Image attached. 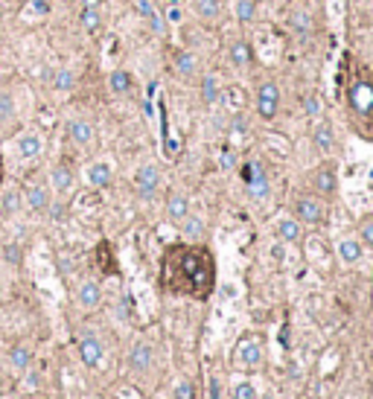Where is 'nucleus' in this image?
<instances>
[{"instance_id": "obj_6", "label": "nucleus", "mask_w": 373, "mask_h": 399, "mask_svg": "<svg viewBox=\"0 0 373 399\" xmlns=\"http://www.w3.org/2000/svg\"><path fill=\"white\" fill-rule=\"evenodd\" d=\"M161 183H164V172H161L158 164L146 161V164L137 166V172H135V193H137V198H140L143 204H149V201L158 198Z\"/></svg>"}, {"instance_id": "obj_46", "label": "nucleus", "mask_w": 373, "mask_h": 399, "mask_svg": "<svg viewBox=\"0 0 373 399\" xmlns=\"http://www.w3.org/2000/svg\"><path fill=\"white\" fill-rule=\"evenodd\" d=\"M207 399H225V390H222V382H219V379H210V385H207Z\"/></svg>"}, {"instance_id": "obj_14", "label": "nucleus", "mask_w": 373, "mask_h": 399, "mask_svg": "<svg viewBox=\"0 0 373 399\" xmlns=\"http://www.w3.org/2000/svg\"><path fill=\"white\" fill-rule=\"evenodd\" d=\"M196 90H199V102L204 108H216V105L225 100V82H222V76L216 73V70H201Z\"/></svg>"}, {"instance_id": "obj_4", "label": "nucleus", "mask_w": 373, "mask_h": 399, "mask_svg": "<svg viewBox=\"0 0 373 399\" xmlns=\"http://www.w3.org/2000/svg\"><path fill=\"white\" fill-rule=\"evenodd\" d=\"M292 216L303 228H321L327 222V204L315 193H298L292 198Z\"/></svg>"}, {"instance_id": "obj_19", "label": "nucleus", "mask_w": 373, "mask_h": 399, "mask_svg": "<svg viewBox=\"0 0 373 399\" xmlns=\"http://www.w3.org/2000/svg\"><path fill=\"white\" fill-rule=\"evenodd\" d=\"M108 90L117 100H135L137 97V76L132 68H114L108 73Z\"/></svg>"}, {"instance_id": "obj_2", "label": "nucleus", "mask_w": 373, "mask_h": 399, "mask_svg": "<svg viewBox=\"0 0 373 399\" xmlns=\"http://www.w3.org/2000/svg\"><path fill=\"white\" fill-rule=\"evenodd\" d=\"M345 111L356 137L373 140V68H353L345 85Z\"/></svg>"}, {"instance_id": "obj_44", "label": "nucleus", "mask_w": 373, "mask_h": 399, "mask_svg": "<svg viewBox=\"0 0 373 399\" xmlns=\"http://www.w3.org/2000/svg\"><path fill=\"white\" fill-rule=\"evenodd\" d=\"M44 216H50L53 222H61L68 216V204H65V198H53V204H50V210L44 213Z\"/></svg>"}, {"instance_id": "obj_7", "label": "nucleus", "mask_w": 373, "mask_h": 399, "mask_svg": "<svg viewBox=\"0 0 373 399\" xmlns=\"http://www.w3.org/2000/svg\"><path fill=\"white\" fill-rule=\"evenodd\" d=\"M76 350H79V358L88 371H100L103 361H105V344L103 339L93 329H79L76 332Z\"/></svg>"}, {"instance_id": "obj_1", "label": "nucleus", "mask_w": 373, "mask_h": 399, "mask_svg": "<svg viewBox=\"0 0 373 399\" xmlns=\"http://www.w3.org/2000/svg\"><path fill=\"white\" fill-rule=\"evenodd\" d=\"M161 289L175 297L207 300L216 292V257L201 242H175L161 257Z\"/></svg>"}, {"instance_id": "obj_30", "label": "nucleus", "mask_w": 373, "mask_h": 399, "mask_svg": "<svg viewBox=\"0 0 373 399\" xmlns=\"http://www.w3.org/2000/svg\"><path fill=\"white\" fill-rule=\"evenodd\" d=\"M228 12H231V18H233L236 23L248 26V23L257 21L260 4H257V0H231V4H228Z\"/></svg>"}, {"instance_id": "obj_52", "label": "nucleus", "mask_w": 373, "mask_h": 399, "mask_svg": "<svg viewBox=\"0 0 373 399\" xmlns=\"http://www.w3.org/2000/svg\"><path fill=\"white\" fill-rule=\"evenodd\" d=\"M4 4H21V0H4Z\"/></svg>"}, {"instance_id": "obj_31", "label": "nucleus", "mask_w": 373, "mask_h": 399, "mask_svg": "<svg viewBox=\"0 0 373 399\" xmlns=\"http://www.w3.org/2000/svg\"><path fill=\"white\" fill-rule=\"evenodd\" d=\"M15 122H18V97L12 90L0 87V132L15 126Z\"/></svg>"}, {"instance_id": "obj_24", "label": "nucleus", "mask_w": 373, "mask_h": 399, "mask_svg": "<svg viewBox=\"0 0 373 399\" xmlns=\"http://www.w3.org/2000/svg\"><path fill=\"white\" fill-rule=\"evenodd\" d=\"M274 236L283 245H300L306 236V228L292 216V213H283V216L274 219Z\"/></svg>"}, {"instance_id": "obj_16", "label": "nucleus", "mask_w": 373, "mask_h": 399, "mask_svg": "<svg viewBox=\"0 0 373 399\" xmlns=\"http://www.w3.org/2000/svg\"><path fill=\"white\" fill-rule=\"evenodd\" d=\"M103 297H105L103 283H100V280H93V277H85V280H79V283L73 286V303L79 306L82 312L100 309V306H103Z\"/></svg>"}, {"instance_id": "obj_21", "label": "nucleus", "mask_w": 373, "mask_h": 399, "mask_svg": "<svg viewBox=\"0 0 373 399\" xmlns=\"http://www.w3.org/2000/svg\"><path fill=\"white\" fill-rule=\"evenodd\" d=\"M286 26H289V33L300 41H309L315 33V15L309 12L306 6H289L286 12Z\"/></svg>"}, {"instance_id": "obj_8", "label": "nucleus", "mask_w": 373, "mask_h": 399, "mask_svg": "<svg viewBox=\"0 0 373 399\" xmlns=\"http://www.w3.org/2000/svg\"><path fill=\"white\" fill-rule=\"evenodd\" d=\"M169 70L184 82H193L201 73V55L190 47H172L169 50Z\"/></svg>"}, {"instance_id": "obj_37", "label": "nucleus", "mask_w": 373, "mask_h": 399, "mask_svg": "<svg viewBox=\"0 0 373 399\" xmlns=\"http://www.w3.org/2000/svg\"><path fill=\"white\" fill-rule=\"evenodd\" d=\"M184 12L186 9H184L181 0H164V4H161V15H164V21H167L169 29L184 23Z\"/></svg>"}, {"instance_id": "obj_22", "label": "nucleus", "mask_w": 373, "mask_h": 399, "mask_svg": "<svg viewBox=\"0 0 373 399\" xmlns=\"http://www.w3.org/2000/svg\"><path fill=\"white\" fill-rule=\"evenodd\" d=\"M154 358H158V353H154V344L152 341H135L132 350H129L126 364H129V371L135 376H146L152 367H154Z\"/></svg>"}, {"instance_id": "obj_33", "label": "nucleus", "mask_w": 373, "mask_h": 399, "mask_svg": "<svg viewBox=\"0 0 373 399\" xmlns=\"http://www.w3.org/2000/svg\"><path fill=\"white\" fill-rule=\"evenodd\" d=\"M181 236H184V242H204V236H207L204 216H199V213H190V216L181 222Z\"/></svg>"}, {"instance_id": "obj_28", "label": "nucleus", "mask_w": 373, "mask_h": 399, "mask_svg": "<svg viewBox=\"0 0 373 399\" xmlns=\"http://www.w3.org/2000/svg\"><path fill=\"white\" fill-rule=\"evenodd\" d=\"M190 12L201 23H219L225 12V0H190Z\"/></svg>"}, {"instance_id": "obj_39", "label": "nucleus", "mask_w": 373, "mask_h": 399, "mask_svg": "<svg viewBox=\"0 0 373 399\" xmlns=\"http://www.w3.org/2000/svg\"><path fill=\"white\" fill-rule=\"evenodd\" d=\"M0 260H4L9 268H21L23 265V248H21V242L0 245Z\"/></svg>"}, {"instance_id": "obj_35", "label": "nucleus", "mask_w": 373, "mask_h": 399, "mask_svg": "<svg viewBox=\"0 0 373 399\" xmlns=\"http://www.w3.org/2000/svg\"><path fill=\"white\" fill-rule=\"evenodd\" d=\"M225 132L236 140V143H242V140H248L251 137V119H248L242 111H236V114H231L228 117V126H225Z\"/></svg>"}, {"instance_id": "obj_34", "label": "nucleus", "mask_w": 373, "mask_h": 399, "mask_svg": "<svg viewBox=\"0 0 373 399\" xmlns=\"http://www.w3.org/2000/svg\"><path fill=\"white\" fill-rule=\"evenodd\" d=\"M6 361H9V367L15 373H26L29 367H33L36 356H33V350H29L26 344H12L9 353H6Z\"/></svg>"}, {"instance_id": "obj_41", "label": "nucleus", "mask_w": 373, "mask_h": 399, "mask_svg": "<svg viewBox=\"0 0 373 399\" xmlns=\"http://www.w3.org/2000/svg\"><path fill=\"white\" fill-rule=\"evenodd\" d=\"M359 239H362V245L367 251H373V216H364L362 222H359V233H356Z\"/></svg>"}, {"instance_id": "obj_40", "label": "nucleus", "mask_w": 373, "mask_h": 399, "mask_svg": "<svg viewBox=\"0 0 373 399\" xmlns=\"http://www.w3.org/2000/svg\"><path fill=\"white\" fill-rule=\"evenodd\" d=\"M231 399H257V385L254 382H236L231 388Z\"/></svg>"}, {"instance_id": "obj_18", "label": "nucleus", "mask_w": 373, "mask_h": 399, "mask_svg": "<svg viewBox=\"0 0 373 399\" xmlns=\"http://www.w3.org/2000/svg\"><path fill=\"white\" fill-rule=\"evenodd\" d=\"M135 15L140 18V23L149 29L154 38H164L167 36L169 26H167V21L161 15V6L154 4V0H135Z\"/></svg>"}, {"instance_id": "obj_12", "label": "nucleus", "mask_w": 373, "mask_h": 399, "mask_svg": "<svg viewBox=\"0 0 373 399\" xmlns=\"http://www.w3.org/2000/svg\"><path fill=\"white\" fill-rule=\"evenodd\" d=\"M309 187H312V193L321 196V198H332L338 193V166L332 161L318 164L312 172H309Z\"/></svg>"}, {"instance_id": "obj_13", "label": "nucleus", "mask_w": 373, "mask_h": 399, "mask_svg": "<svg viewBox=\"0 0 373 399\" xmlns=\"http://www.w3.org/2000/svg\"><path fill=\"white\" fill-rule=\"evenodd\" d=\"M309 143H312V149L318 151V155H332L335 151V126L327 119V117H318V119H309Z\"/></svg>"}, {"instance_id": "obj_25", "label": "nucleus", "mask_w": 373, "mask_h": 399, "mask_svg": "<svg viewBox=\"0 0 373 399\" xmlns=\"http://www.w3.org/2000/svg\"><path fill=\"white\" fill-rule=\"evenodd\" d=\"M111 181H114V164L111 161L100 158V161H90L85 166V183H88V187L105 190V187H111Z\"/></svg>"}, {"instance_id": "obj_47", "label": "nucleus", "mask_w": 373, "mask_h": 399, "mask_svg": "<svg viewBox=\"0 0 373 399\" xmlns=\"http://www.w3.org/2000/svg\"><path fill=\"white\" fill-rule=\"evenodd\" d=\"M129 312H132V300H129V294H122L120 297V318L129 321Z\"/></svg>"}, {"instance_id": "obj_3", "label": "nucleus", "mask_w": 373, "mask_h": 399, "mask_svg": "<svg viewBox=\"0 0 373 399\" xmlns=\"http://www.w3.org/2000/svg\"><path fill=\"white\" fill-rule=\"evenodd\" d=\"M239 178H242V187H245V196L263 204L271 198V175L268 169L263 166L260 158H248V161H239Z\"/></svg>"}, {"instance_id": "obj_11", "label": "nucleus", "mask_w": 373, "mask_h": 399, "mask_svg": "<svg viewBox=\"0 0 373 399\" xmlns=\"http://www.w3.org/2000/svg\"><path fill=\"white\" fill-rule=\"evenodd\" d=\"M21 190H23V210H29L33 216H44V213L50 210V204H53V198H56L47 178L44 181H29L26 187H21Z\"/></svg>"}, {"instance_id": "obj_53", "label": "nucleus", "mask_w": 373, "mask_h": 399, "mask_svg": "<svg viewBox=\"0 0 373 399\" xmlns=\"http://www.w3.org/2000/svg\"><path fill=\"white\" fill-rule=\"evenodd\" d=\"M33 399H36V396H33Z\"/></svg>"}, {"instance_id": "obj_20", "label": "nucleus", "mask_w": 373, "mask_h": 399, "mask_svg": "<svg viewBox=\"0 0 373 399\" xmlns=\"http://www.w3.org/2000/svg\"><path fill=\"white\" fill-rule=\"evenodd\" d=\"M44 134L38 129H23L15 134V151L21 161H38L44 155Z\"/></svg>"}, {"instance_id": "obj_23", "label": "nucleus", "mask_w": 373, "mask_h": 399, "mask_svg": "<svg viewBox=\"0 0 373 399\" xmlns=\"http://www.w3.org/2000/svg\"><path fill=\"white\" fill-rule=\"evenodd\" d=\"M23 213V190L15 183L0 187V222H12Z\"/></svg>"}, {"instance_id": "obj_10", "label": "nucleus", "mask_w": 373, "mask_h": 399, "mask_svg": "<svg viewBox=\"0 0 373 399\" xmlns=\"http://www.w3.org/2000/svg\"><path fill=\"white\" fill-rule=\"evenodd\" d=\"M76 181H79V175H76L73 164H68V161H56L47 169V183H50V190H53L56 198L70 196L76 190Z\"/></svg>"}, {"instance_id": "obj_43", "label": "nucleus", "mask_w": 373, "mask_h": 399, "mask_svg": "<svg viewBox=\"0 0 373 399\" xmlns=\"http://www.w3.org/2000/svg\"><path fill=\"white\" fill-rule=\"evenodd\" d=\"M172 399H196V388L190 379H178L172 385Z\"/></svg>"}, {"instance_id": "obj_26", "label": "nucleus", "mask_w": 373, "mask_h": 399, "mask_svg": "<svg viewBox=\"0 0 373 399\" xmlns=\"http://www.w3.org/2000/svg\"><path fill=\"white\" fill-rule=\"evenodd\" d=\"M364 251L367 248L362 245L359 236H341L335 242V257H338V262H345V265H359L364 260Z\"/></svg>"}, {"instance_id": "obj_48", "label": "nucleus", "mask_w": 373, "mask_h": 399, "mask_svg": "<svg viewBox=\"0 0 373 399\" xmlns=\"http://www.w3.org/2000/svg\"><path fill=\"white\" fill-rule=\"evenodd\" d=\"M38 382H41V376L33 371V367H29V371H26V388H38Z\"/></svg>"}, {"instance_id": "obj_29", "label": "nucleus", "mask_w": 373, "mask_h": 399, "mask_svg": "<svg viewBox=\"0 0 373 399\" xmlns=\"http://www.w3.org/2000/svg\"><path fill=\"white\" fill-rule=\"evenodd\" d=\"M76 85H79V76H76V70L68 68V65H58V68L50 73V90H53V94H73Z\"/></svg>"}, {"instance_id": "obj_15", "label": "nucleus", "mask_w": 373, "mask_h": 399, "mask_svg": "<svg viewBox=\"0 0 373 399\" xmlns=\"http://www.w3.org/2000/svg\"><path fill=\"white\" fill-rule=\"evenodd\" d=\"M65 134H68V140L76 146V149H90L93 143H97V126L88 119V117H82V114H76V117H68V122H65Z\"/></svg>"}, {"instance_id": "obj_50", "label": "nucleus", "mask_w": 373, "mask_h": 399, "mask_svg": "<svg viewBox=\"0 0 373 399\" xmlns=\"http://www.w3.org/2000/svg\"><path fill=\"white\" fill-rule=\"evenodd\" d=\"M4 175H6V169H4V158H0V187H4Z\"/></svg>"}, {"instance_id": "obj_42", "label": "nucleus", "mask_w": 373, "mask_h": 399, "mask_svg": "<svg viewBox=\"0 0 373 399\" xmlns=\"http://www.w3.org/2000/svg\"><path fill=\"white\" fill-rule=\"evenodd\" d=\"M236 166H239V155H236V149H233V146H225V149L219 151V169L231 172V169H236Z\"/></svg>"}, {"instance_id": "obj_32", "label": "nucleus", "mask_w": 373, "mask_h": 399, "mask_svg": "<svg viewBox=\"0 0 373 399\" xmlns=\"http://www.w3.org/2000/svg\"><path fill=\"white\" fill-rule=\"evenodd\" d=\"M79 29L82 33H88V36H97L100 29H103V23H105V18H103V6H79Z\"/></svg>"}, {"instance_id": "obj_17", "label": "nucleus", "mask_w": 373, "mask_h": 399, "mask_svg": "<svg viewBox=\"0 0 373 399\" xmlns=\"http://www.w3.org/2000/svg\"><path fill=\"white\" fill-rule=\"evenodd\" d=\"M228 61L239 70H251L257 65V50H254V41L251 38H245V36H236L228 41Z\"/></svg>"}, {"instance_id": "obj_49", "label": "nucleus", "mask_w": 373, "mask_h": 399, "mask_svg": "<svg viewBox=\"0 0 373 399\" xmlns=\"http://www.w3.org/2000/svg\"><path fill=\"white\" fill-rule=\"evenodd\" d=\"M105 0H82V6H103Z\"/></svg>"}, {"instance_id": "obj_38", "label": "nucleus", "mask_w": 373, "mask_h": 399, "mask_svg": "<svg viewBox=\"0 0 373 399\" xmlns=\"http://www.w3.org/2000/svg\"><path fill=\"white\" fill-rule=\"evenodd\" d=\"M21 4H23L26 21H44V18H50V12H53L50 0H21Z\"/></svg>"}, {"instance_id": "obj_5", "label": "nucleus", "mask_w": 373, "mask_h": 399, "mask_svg": "<svg viewBox=\"0 0 373 399\" xmlns=\"http://www.w3.org/2000/svg\"><path fill=\"white\" fill-rule=\"evenodd\" d=\"M280 105H283V90H280L277 79H260L254 87V111L260 119L271 122L280 114Z\"/></svg>"}, {"instance_id": "obj_27", "label": "nucleus", "mask_w": 373, "mask_h": 399, "mask_svg": "<svg viewBox=\"0 0 373 399\" xmlns=\"http://www.w3.org/2000/svg\"><path fill=\"white\" fill-rule=\"evenodd\" d=\"M193 213V204H190V196L186 193H169L167 196V201H164V216H167V222H172V225H181L186 216Z\"/></svg>"}, {"instance_id": "obj_9", "label": "nucleus", "mask_w": 373, "mask_h": 399, "mask_svg": "<svg viewBox=\"0 0 373 399\" xmlns=\"http://www.w3.org/2000/svg\"><path fill=\"white\" fill-rule=\"evenodd\" d=\"M233 364L242 367V371H254V367L263 364V341H260V335H254V332L242 335V339L236 341V347H233Z\"/></svg>"}, {"instance_id": "obj_45", "label": "nucleus", "mask_w": 373, "mask_h": 399, "mask_svg": "<svg viewBox=\"0 0 373 399\" xmlns=\"http://www.w3.org/2000/svg\"><path fill=\"white\" fill-rule=\"evenodd\" d=\"M56 265H58V271L65 274V277H70V274L76 271V262H73L68 254H58V257H56Z\"/></svg>"}, {"instance_id": "obj_51", "label": "nucleus", "mask_w": 373, "mask_h": 399, "mask_svg": "<svg viewBox=\"0 0 373 399\" xmlns=\"http://www.w3.org/2000/svg\"><path fill=\"white\" fill-rule=\"evenodd\" d=\"M257 399H277L274 393H263V396H257Z\"/></svg>"}, {"instance_id": "obj_36", "label": "nucleus", "mask_w": 373, "mask_h": 399, "mask_svg": "<svg viewBox=\"0 0 373 399\" xmlns=\"http://www.w3.org/2000/svg\"><path fill=\"white\" fill-rule=\"evenodd\" d=\"M300 111H303L306 119H318V117H324V100H321L318 90H306V94L300 97Z\"/></svg>"}]
</instances>
